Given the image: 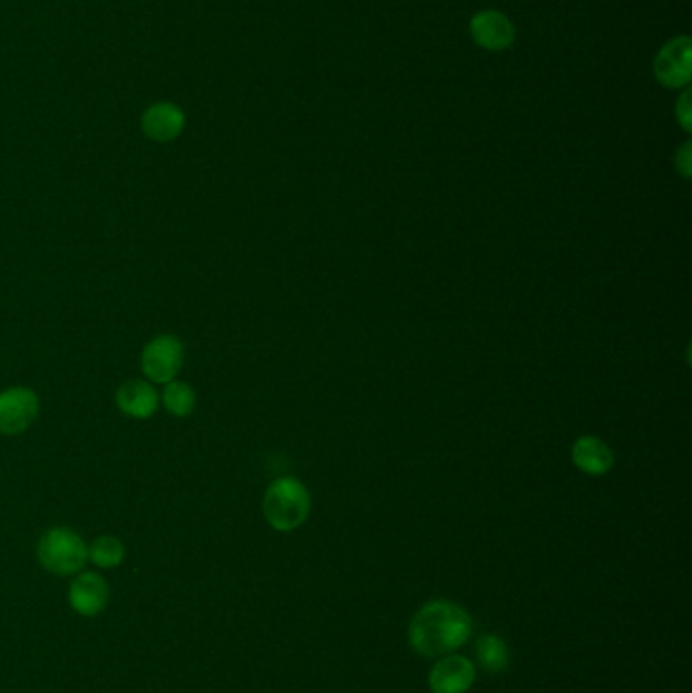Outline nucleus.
I'll return each mask as SVG.
<instances>
[{"label":"nucleus","instance_id":"obj_1","mask_svg":"<svg viewBox=\"0 0 692 693\" xmlns=\"http://www.w3.org/2000/svg\"><path fill=\"white\" fill-rule=\"evenodd\" d=\"M474 633L471 616L447 601L425 604L409 626L410 647L422 657H441L464 647Z\"/></svg>","mask_w":692,"mask_h":693},{"label":"nucleus","instance_id":"obj_2","mask_svg":"<svg viewBox=\"0 0 692 693\" xmlns=\"http://www.w3.org/2000/svg\"><path fill=\"white\" fill-rule=\"evenodd\" d=\"M37 559L56 576L80 574L88 562V544L69 527H51L37 544Z\"/></svg>","mask_w":692,"mask_h":693},{"label":"nucleus","instance_id":"obj_3","mask_svg":"<svg viewBox=\"0 0 692 693\" xmlns=\"http://www.w3.org/2000/svg\"><path fill=\"white\" fill-rule=\"evenodd\" d=\"M262 511L276 531H293L311 511V497L296 479H279L264 492Z\"/></svg>","mask_w":692,"mask_h":693},{"label":"nucleus","instance_id":"obj_4","mask_svg":"<svg viewBox=\"0 0 692 693\" xmlns=\"http://www.w3.org/2000/svg\"><path fill=\"white\" fill-rule=\"evenodd\" d=\"M185 359V346L182 339L175 335L155 336L148 341L143 355H140V368L145 378L155 383H169L179 375Z\"/></svg>","mask_w":692,"mask_h":693},{"label":"nucleus","instance_id":"obj_5","mask_svg":"<svg viewBox=\"0 0 692 693\" xmlns=\"http://www.w3.org/2000/svg\"><path fill=\"white\" fill-rule=\"evenodd\" d=\"M654 76L664 88H686L692 78V43L689 37H674L654 59Z\"/></svg>","mask_w":692,"mask_h":693},{"label":"nucleus","instance_id":"obj_6","mask_svg":"<svg viewBox=\"0 0 692 693\" xmlns=\"http://www.w3.org/2000/svg\"><path fill=\"white\" fill-rule=\"evenodd\" d=\"M39 396L29 388H9L0 392V435L17 437L39 416Z\"/></svg>","mask_w":692,"mask_h":693},{"label":"nucleus","instance_id":"obj_7","mask_svg":"<svg viewBox=\"0 0 692 693\" xmlns=\"http://www.w3.org/2000/svg\"><path fill=\"white\" fill-rule=\"evenodd\" d=\"M68 603L74 613L86 618L103 615L110 603V586L98 572H80L69 584Z\"/></svg>","mask_w":692,"mask_h":693},{"label":"nucleus","instance_id":"obj_8","mask_svg":"<svg viewBox=\"0 0 692 693\" xmlns=\"http://www.w3.org/2000/svg\"><path fill=\"white\" fill-rule=\"evenodd\" d=\"M187 116L182 106L173 101H155L140 116V130L148 140H155L160 145H167L177 140L185 130Z\"/></svg>","mask_w":692,"mask_h":693},{"label":"nucleus","instance_id":"obj_9","mask_svg":"<svg viewBox=\"0 0 692 693\" xmlns=\"http://www.w3.org/2000/svg\"><path fill=\"white\" fill-rule=\"evenodd\" d=\"M476 665L461 655H447L429 673L432 693H467L476 682Z\"/></svg>","mask_w":692,"mask_h":693},{"label":"nucleus","instance_id":"obj_10","mask_svg":"<svg viewBox=\"0 0 692 693\" xmlns=\"http://www.w3.org/2000/svg\"><path fill=\"white\" fill-rule=\"evenodd\" d=\"M469 31L477 46L488 51H504L514 43L516 29L510 19L499 11H479L474 14Z\"/></svg>","mask_w":692,"mask_h":693},{"label":"nucleus","instance_id":"obj_11","mask_svg":"<svg viewBox=\"0 0 692 693\" xmlns=\"http://www.w3.org/2000/svg\"><path fill=\"white\" fill-rule=\"evenodd\" d=\"M116 403L123 414L148 420L159 410V393L145 380H128L118 388Z\"/></svg>","mask_w":692,"mask_h":693},{"label":"nucleus","instance_id":"obj_12","mask_svg":"<svg viewBox=\"0 0 692 693\" xmlns=\"http://www.w3.org/2000/svg\"><path fill=\"white\" fill-rule=\"evenodd\" d=\"M573 460L581 470H585L589 475H603V472L612 469V448L602 442L600 438H581L573 448Z\"/></svg>","mask_w":692,"mask_h":693},{"label":"nucleus","instance_id":"obj_13","mask_svg":"<svg viewBox=\"0 0 692 693\" xmlns=\"http://www.w3.org/2000/svg\"><path fill=\"white\" fill-rule=\"evenodd\" d=\"M477 665L488 673H501L508 667L510 661V651L504 638L498 635H484L479 637L476 645Z\"/></svg>","mask_w":692,"mask_h":693},{"label":"nucleus","instance_id":"obj_14","mask_svg":"<svg viewBox=\"0 0 692 693\" xmlns=\"http://www.w3.org/2000/svg\"><path fill=\"white\" fill-rule=\"evenodd\" d=\"M163 406H165V410L170 416L187 418V416L194 414L195 406H197V396H195V390L189 383L173 380L169 383H165Z\"/></svg>","mask_w":692,"mask_h":693},{"label":"nucleus","instance_id":"obj_15","mask_svg":"<svg viewBox=\"0 0 692 693\" xmlns=\"http://www.w3.org/2000/svg\"><path fill=\"white\" fill-rule=\"evenodd\" d=\"M125 544L114 536L96 537L88 546V559L103 570H113L125 562Z\"/></svg>","mask_w":692,"mask_h":693},{"label":"nucleus","instance_id":"obj_16","mask_svg":"<svg viewBox=\"0 0 692 693\" xmlns=\"http://www.w3.org/2000/svg\"><path fill=\"white\" fill-rule=\"evenodd\" d=\"M691 91L686 90L681 96V100L676 101V118H679V123L682 124V128L689 133L691 130V116H692V104H691Z\"/></svg>","mask_w":692,"mask_h":693},{"label":"nucleus","instance_id":"obj_17","mask_svg":"<svg viewBox=\"0 0 692 693\" xmlns=\"http://www.w3.org/2000/svg\"><path fill=\"white\" fill-rule=\"evenodd\" d=\"M676 165L681 168L684 177L691 175V143H684V146L679 150V155H676Z\"/></svg>","mask_w":692,"mask_h":693}]
</instances>
